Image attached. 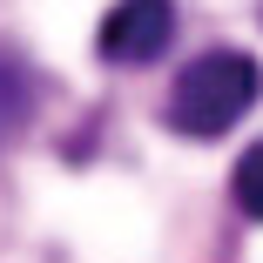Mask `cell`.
<instances>
[{
    "label": "cell",
    "mask_w": 263,
    "mask_h": 263,
    "mask_svg": "<svg viewBox=\"0 0 263 263\" xmlns=\"http://www.w3.org/2000/svg\"><path fill=\"white\" fill-rule=\"evenodd\" d=\"M256 95H263V68L243 47H209L169 88V128L189 135V142H216L256 108Z\"/></svg>",
    "instance_id": "6da1fadb"
},
{
    "label": "cell",
    "mask_w": 263,
    "mask_h": 263,
    "mask_svg": "<svg viewBox=\"0 0 263 263\" xmlns=\"http://www.w3.org/2000/svg\"><path fill=\"white\" fill-rule=\"evenodd\" d=\"M169 41H176V0H115L108 21H101V34H95L101 61H115V68L155 61Z\"/></svg>",
    "instance_id": "7a4b0ae2"
},
{
    "label": "cell",
    "mask_w": 263,
    "mask_h": 263,
    "mask_svg": "<svg viewBox=\"0 0 263 263\" xmlns=\"http://www.w3.org/2000/svg\"><path fill=\"white\" fill-rule=\"evenodd\" d=\"M27 115H34V74H27L14 54H0V142L21 135Z\"/></svg>",
    "instance_id": "3957f363"
},
{
    "label": "cell",
    "mask_w": 263,
    "mask_h": 263,
    "mask_svg": "<svg viewBox=\"0 0 263 263\" xmlns=\"http://www.w3.org/2000/svg\"><path fill=\"white\" fill-rule=\"evenodd\" d=\"M230 196H236V209H243L250 223H263V142L243 148V162L230 169Z\"/></svg>",
    "instance_id": "277c9868"
}]
</instances>
